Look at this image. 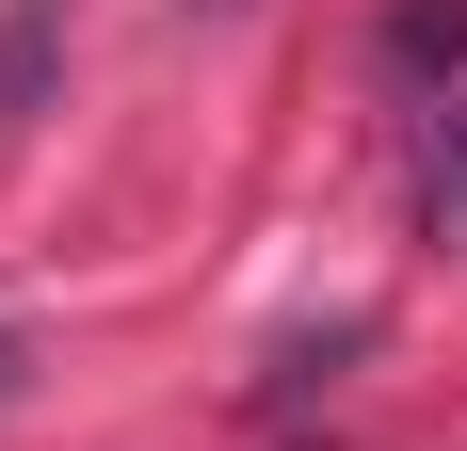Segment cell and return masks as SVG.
<instances>
[{
  "instance_id": "6da1fadb",
  "label": "cell",
  "mask_w": 467,
  "mask_h": 451,
  "mask_svg": "<svg viewBox=\"0 0 467 451\" xmlns=\"http://www.w3.org/2000/svg\"><path fill=\"white\" fill-rule=\"evenodd\" d=\"M48 81H65V0H0V145L48 113Z\"/></svg>"
},
{
  "instance_id": "7a4b0ae2",
  "label": "cell",
  "mask_w": 467,
  "mask_h": 451,
  "mask_svg": "<svg viewBox=\"0 0 467 451\" xmlns=\"http://www.w3.org/2000/svg\"><path fill=\"white\" fill-rule=\"evenodd\" d=\"M387 65L451 81V65H467V0H387Z\"/></svg>"
},
{
  "instance_id": "3957f363",
  "label": "cell",
  "mask_w": 467,
  "mask_h": 451,
  "mask_svg": "<svg viewBox=\"0 0 467 451\" xmlns=\"http://www.w3.org/2000/svg\"><path fill=\"white\" fill-rule=\"evenodd\" d=\"M420 210H435V242H467V113H435V145H420Z\"/></svg>"
},
{
  "instance_id": "277c9868",
  "label": "cell",
  "mask_w": 467,
  "mask_h": 451,
  "mask_svg": "<svg viewBox=\"0 0 467 451\" xmlns=\"http://www.w3.org/2000/svg\"><path fill=\"white\" fill-rule=\"evenodd\" d=\"M193 16H242V0H193Z\"/></svg>"
}]
</instances>
